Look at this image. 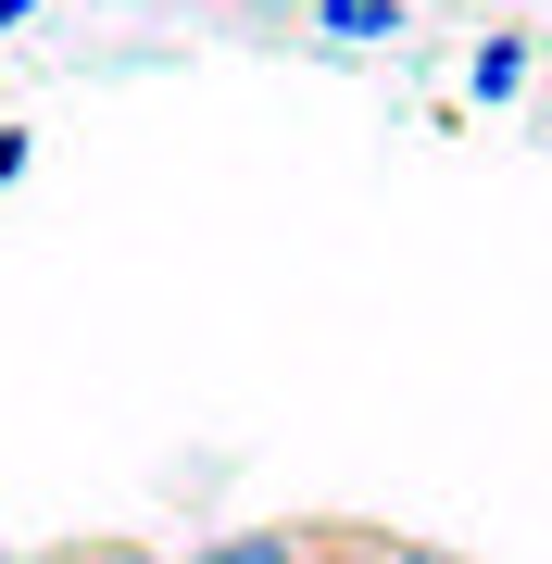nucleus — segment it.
Here are the masks:
<instances>
[{
    "label": "nucleus",
    "instance_id": "obj_1",
    "mask_svg": "<svg viewBox=\"0 0 552 564\" xmlns=\"http://www.w3.org/2000/svg\"><path fill=\"white\" fill-rule=\"evenodd\" d=\"M528 63H540V39H528V25H502V39L465 51V88H477V101H515V88H528Z\"/></svg>",
    "mask_w": 552,
    "mask_h": 564
},
{
    "label": "nucleus",
    "instance_id": "obj_2",
    "mask_svg": "<svg viewBox=\"0 0 552 564\" xmlns=\"http://www.w3.org/2000/svg\"><path fill=\"white\" fill-rule=\"evenodd\" d=\"M188 564H314V527H226V540H202Z\"/></svg>",
    "mask_w": 552,
    "mask_h": 564
},
{
    "label": "nucleus",
    "instance_id": "obj_3",
    "mask_svg": "<svg viewBox=\"0 0 552 564\" xmlns=\"http://www.w3.org/2000/svg\"><path fill=\"white\" fill-rule=\"evenodd\" d=\"M314 564H465V552H427V540H365V527H314Z\"/></svg>",
    "mask_w": 552,
    "mask_h": 564
},
{
    "label": "nucleus",
    "instance_id": "obj_4",
    "mask_svg": "<svg viewBox=\"0 0 552 564\" xmlns=\"http://www.w3.org/2000/svg\"><path fill=\"white\" fill-rule=\"evenodd\" d=\"M314 25H327V39H402V0H314Z\"/></svg>",
    "mask_w": 552,
    "mask_h": 564
},
{
    "label": "nucleus",
    "instance_id": "obj_5",
    "mask_svg": "<svg viewBox=\"0 0 552 564\" xmlns=\"http://www.w3.org/2000/svg\"><path fill=\"white\" fill-rule=\"evenodd\" d=\"M25 176V126H0V188H13Z\"/></svg>",
    "mask_w": 552,
    "mask_h": 564
}]
</instances>
